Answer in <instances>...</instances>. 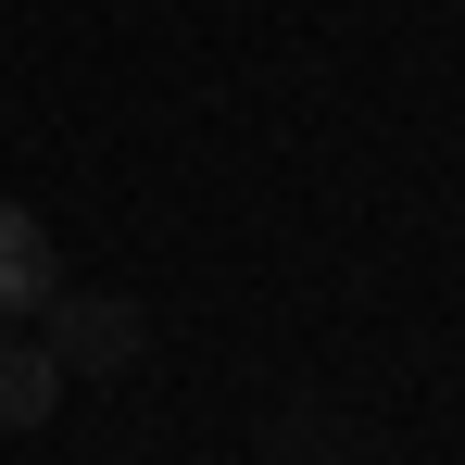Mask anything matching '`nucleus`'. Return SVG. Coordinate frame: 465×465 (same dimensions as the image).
<instances>
[{
    "label": "nucleus",
    "mask_w": 465,
    "mask_h": 465,
    "mask_svg": "<svg viewBox=\"0 0 465 465\" xmlns=\"http://www.w3.org/2000/svg\"><path fill=\"white\" fill-rule=\"evenodd\" d=\"M38 314H51L38 352H51L64 378H126V365H139V302H126V290H51Z\"/></svg>",
    "instance_id": "nucleus-1"
},
{
    "label": "nucleus",
    "mask_w": 465,
    "mask_h": 465,
    "mask_svg": "<svg viewBox=\"0 0 465 465\" xmlns=\"http://www.w3.org/2000/svg\"><path fill=\"white\" fill-rule=\"evenodd\" d=\"M51 290H64V252H51V227H38L25 202H0V327H13V314H38Z\"/></svg>",
    "instance_id": "nucleus-2"
},
{
    "label": "nucleus",
    "mask_w": 465,
    "mask_h": 465,
    "mask_svg": "<svg viewBox=\"0 0 465 465\" xmlns=\"http://www.w3.org/2000/svg\"><path fill=\"white\" fill-rule=\"evenodd\" d=\"M51 402H64V365L38 340H0V428H38Z\"/></svg>",
    "instance_id": "nucleus-3"
}]
</instances>
